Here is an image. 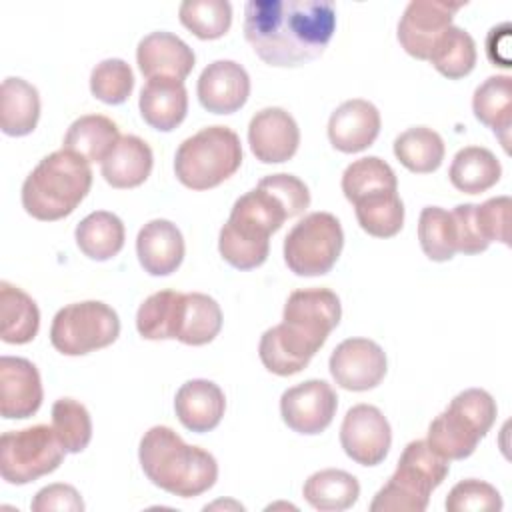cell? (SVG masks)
<instances>
[{
  "instance_id": "obj_1",
  "label": "cell",
  "mask_w": 512,
  "mask_h": 512,
  "mask_svg": "<svg viewBox=\"0 0 512 512\" xmlns=\"http://www.w3.org/2000/svg\"><path fill=\"white\" fill-rule=\"evenodd\" d=\"M336 30V6L326 0H250L244 36L254 54L280 68L316 60Z\"/></svg>"
},
{
  "instance_id": "obj_2",
  "label": "cell",
  "mask_w": 512,
  "mask_h": 512,
  "mask_svg": "<svg viewBox=\"0 0 512 512\" xmlns=\"http://www.w3.org/2000/svg\"><path fill=\"white\" fill-rule=\"evenodd\" d=\"M138 460L146 478L180 498H194L208 492L218 480L216 458L186 444L170 426H152L144 432Z\"/></svg>"
},
{
  "instance_id": "obj_3",
  "label": "cell",
  "mask_w": 512,
  "mask_h": 512,
  "mask_svg": "<svg viewBox=\"0 0 512 512\" xmlns=\"http://www.w3.org/2000/svg\"><path fill=\"white\" fill-rule=\"evenodd\" d=\"M292 218L282 198L262 180L256 188L242 194L220 228V256L236 270H252L266 262L270 252V234Z\"/></svg>"
},
{
  "instance_id": "obj_4",
  "label": "cell",
  "mask_w": 512,
  "mask_h": 512,
  "mask_svg": "<svg viewBox=\"0 0 512 512\" xmlns=\"http://www.w3.org/2000/svg\"><path fill=\"white\" fill-rule=\"evenodd\" d=\"M92 186L90 162L56 150L44 156L22 184L24 210L42 222L60 220L76 210Z\"/></svg>"
},
{
  "instance_id": "obj_5",
  "label": "cell",
  "mask_w": 512,
  "mask_h": 512,
  "mask_svg": "<svg viewBox=\"0 0 512 512\" xmlns=\"http://www.w3.org/2000/svg\"><path fill=\"white\" fill-rule=\"evenodd\" d=\"M450 464L426 440H412L400 454L388 482L374 494L372 512H422L432 490L448 476Z\"/></svg>"
},
{
  "instance_id": "obj_6",
  "label": "cell",
  "mask_w": 512,
  "mask_h": 512,
  "mask_svg": "<svg viewBox=\"0 0 512 512\" xmlns=\"http://www.w3.org/2000/svg\"><path fill=\"white\" fill-rule=\"evenodd\" d=\"M496 412V400L486 390L468 388L456 394L446 410L430 422L426 442L448 462L464 460L488 434Z\"/></svg>"
},
{
  "instance_id": "obj_7",
  "label": "cell",
  "mask_w": 512,
  "mask_h": 512,
  "mask_svg": "<svg viewBox=\"0 0 512 512\" xmlns=\"http://www.w3.org/2000/svg\"><path fill=\"white\" fill-rule=\"evenodd\" d=\"M242 164V144L228 126H206L186 138L174 156L176 178L192 190H210L228 180Z\"/></svg>"
},
{
  "instance_id": "obj_8",
  "label": "cell",
  "mask_w": 512,
  "mask_h": 512,
  "mask_svg": "<svg viewBox=\"0 0 512 512\" xmlns=\"http://www.w3.org/2000/svg\"><path fill=\"white\" fill-rule=\"evenodd\" d=\"M120 334V318L100 300L74 302L60 308L50 326V342L64 356H84L110 346Z\"/></svg>"
},
{
  "instance_id": "obj_9",
  "label": "cell",
  "mask_w": 512,
  "mask_h": 512,
  "mask_svg": "<svg viewBox=\"0 0 512 512\" xmlns=\"http://www.w3.org/2000/svg\"><path fill=\"white\" fill-rule=\"evenodd\" d=\"M344 246L340 220L330 212H310L284 238V262L296 276H322L332 270Z\"/></svg>"
},
{
  "instance_id": "obj_10",
  "label": "cell",
  "mask_w": 512,
  "mask_h": 512,
  "mask_svg": "<svg viewBox=\"0 0 512 512\" xmlns=\"http://www.w3.org/2000/svg\"><path fill=\"white\" fill-rule=\"evenodd\" d=\"M64 446L52 426L34 424L4 432L0 438V474L8 484H30L54 472L64 460Z\"/></svg>"
},
{
  "instance_id": "obj_11",
  "label": "cell",
  "mask_w": 512,
  "mask_h": 512,
  "mask_svg": "<svg viewBox=\"0 0 512 512\" xmlns=\"http://www.w3.org/2000/svg\"><path fill=\"white\" fill-rule=\"evenodd\" d=\"M338 396L326 380L300 382L280 396V414L284 424L306 436L324 432L336 414Z\"/></svg>"
},
{
  "instance_id": "obj_12",
  "label": "cell",
  "mask_w": 512,
  "mask_h": 512,
  "mask_svg": "<svg viewBox=\"0 0 512 512\" xmlns=\"http://www.w3.org/2000/svg\"><path fill=\"white\" fill-rule=\"evenodd\" d=\"M340 444L356 464H380L392 444V430L382 410L372 404L352 406L340 426Z\"/></svg>"
},
{
  "instance_id": "obj_13",
  "label": "cell",
  "mask_w": 512,
  "mask_h": 512,
  "mask_svg": "<svg viewBox=\"0 0 512 512\" xmlns=\"http://www.w3.org/2000/svg\"><path fill=\"white\" fill-rule=\"evenodd\" d=\"M386 354L374 340L346 338L330 354L328 368L334 382L352 392L376 388L386 376Z\"/></svg>"
},
{
  "instance_id": "obj_14",
  "label": "cell",
  "mask_w": 512,
  "mask_h": 512,
  "mask_svg": "<svg viewBox=\"0 0 512 512\" xmlns=\"http://www.w3.org/2000/svg\"><path fill=\"white\" fill-rule=\"evenodd\" d=\"M466 2H438V0H412L400 22H398V42L406 54L428 60L434 44L452 26L454 14Z\"/></svg>"
},
{
  "instance_id": "obj_15",
  "label": "cell",
  "mask_w": 512,
  "mask_h": 512,
  "mask_svg": "<svg viewBox=\"0 0 512 512\" xmlns=\"http://www.w3.org/2000/svg\"><path fill=\"white\" fill-rule=\"evenodd\" d=\"M248 144L262 164H280L296 154L300 130L290 112L278 106H268L250 118Z\"/></svg>"
},
{
  "instance_id": "obj_16",
  "label": "cell",
  "mask_w": 512,
  "mask_h": 512,
  "mask_svg": "<svg viewBox=\"0 0 512 512\" xmlns=\"http://www.w3.org/2000/svg\"><path fill=\"white\" fill-rule=\"evenodd\" d=\"M322 344L324 342L312 338L304 330L282 322L262 334L258 354L268 372L276 376H292L308 366Z\"/></svg>"
},
{
  "instance_id": "obj_17",
  "label": "cell",
  "mask_w": 512,
  "mask_h": 512,
  "mask_svg": "<svg viewBox=\"0 0 512 512\" xmlns=\"http://www.w3.org/2000/svg\"><path fill=\"white\" fill-rule=\"evenodd\" d=\"M196 94L204 110L212 114H232L240 110L250 96V76L234 60L210 62L196 84Z\"/></svg>"
},
{
  "instance_id": "obj_18",
  "label": "cell",
  "mask_w": 512,
  "mask_h": 512,
  "mask_svg": "<svg viewBox=\"0 0 512 512\" xmlns=\"http://www.w3.org/2000/svg\"><path fill=\"white\" fill-rule=\"evenodd\" d=\"M42 406L38 368L20 356L0 358V414L6 420H24Z\"/></svg>"
},
{
  "instance_id": "obj_19",
  "label": "cell",
  "mask_w": 512,
  "mask_h": 512,
  "mask_svg": "<svg viewBox=\"0 0 512 512\" xmlns=\"http://www.w3.org/2000/svg\"><path fill=\"white\" fill-rule=\"evenodd\" d=\"M136 62L142 76L174 78L184 82L192 72L196 56L192 48L172 32L156 30L146 34L136 48Z\"/></svg>"
},
{
  "instance_id": "obj_20",
  "label": "cell",
  "mask_w": 512,
  "mask_h": 512,
  "mask_svg": "<svg viewBox=\"0 0 512 512\" xmlns=\"http://www.w3.org/2000/svg\"><path fill=\"white\" fill-rule=\"evenodd\" d=\"M380 124V112L372 102L352 98L330 114L328 140L336 150L356 154L374 144L380 134Z\"/></svg>"
},
{
  "instance_id": "obj_21",
  "label": "cell",
  "mask_w": 512,
  "mask_h": 512,
  "mask_svg": "<svg viewBox=\"0 0 512 512\" xmlns=\"http://www.w3.org/2000/svg\"><path fill=\"white\" fill-rule=\"evenodd\" d=\"M342 316L340 298L328 288L294 290L282 312V322H288L312 338L326 342L328 334L338 326Z\"/></svg>"
},
{
  "instance_id": "obj_22",
  "label": "cell",
  "mask_w": 512,
  "mask_h": 512,
  "mask_svg": "<svg viewBox=\"0 0 512 512\" xmlns=\"http://www.w3.org/2000/svg\"><path fill=\"white\" fill-rule=\"evenodd\" d=\"M138 262L150 276H168L184 260V238L180 228L164 218L146 222L136 236Z\"/></svg>"
},
{
  "instance_id": "obj_23",
  "label": "cell",
  "mask_w": 512,
  "mask_h": 512,
  "mask_svg": "<svg viewBox=\"0 0 512 512\" xmlns=\"http://www.w3.org/2000/svg\"><path fill=\"white\" fill-rule=\"evenodd\" d=\"M226 410V398L212 380L196 378L184 382L174 396V412L180 424L196 434L214 430Z\"/></svg>"
},
{
  "instance_id": "obj_24",
  "label": "cell",
  "mask_w": 512,
  "mask_h": 512,
  "mask_svg": "<svg viewBox=\"0 0 512 512\" xmlns=\"http://www.w3.org/2000/svg\"><path fill=\"white\" fill-rule=\"evenodd\" d=\"M138 108L150 128L160 132L174 130L188 112L184 82L174 78H150L140 90Z\"/></svg>"
},
{
  "instance_id": "obj_25",
  "label": "cell",
  "mask_w": 512,
  "mask_h": 512,
  "mask_svg": "<svg viewBox=\"0 0 512 512\" xmlns=\"http://www.w3.org/2000/svg\"><path fill=\"white\" fill-rule=\"evenodd\" d=\"M100 164L102 176L112 188H136L150 176L154 156L146 140L124 134Z\"/></svg>"
},
{
  "instance_id": "obj_26",
  "label": "cell",
  "mask_w": 512,
  "mask_h": 512,
  "mask_svg": "<svg viewBox=\"0 0 512 512\" xmlns=\"http://www.w3.org/2000/svg\"><path fill=\"white\" fill-rule=\"evenodd\" d=\"M472 112L478 122L494 130L508 152L512 126V78L506 74L486 78L474 90Z\"/></svg>"
},
{
  "instance_id": "obj_27",
  "label": "cell",
  "mask_w": 512,
  "mask_h": 512,
  "mask_svg": "<svg viewBox=\"0 0 512 512\" xmlns=\"http://www.w3.org/2000/svg\"><path fill=\"white\" fill-rule=\"evenodd\" d=\"M40 118L38 90L24 78L8 76L0 88V128L8 136L30 134Z\"/></svg>"
},
{
  "instance_id": "obj_28",
  "label": "cell",
  "mask_w": 512,
  "mask_h": 512,
  "mask_svg": "<svg viewBox=\"0 0 512 512\" xmlns=\"http://www.w3.org/2000/svg\"><path fill=\"white\" fill-rule=\"evenodd\" d=\"M118 138V126L108 116L84 114L68 126L62 148L86 162H102L112 152Z\"/></svg>"
},
{
  "instance_id": "obj_29",
  "label": "cell",
  "mask_w": 512,
  "mask_h": 512,
  "mask_svg": "<svg viewBox=\"0 0 512 512\" xmlns=\"http://www.w3.org/2000/svg\"><path fill=\"white\" fill-rule=\"evenodd\" d=\"M304 500L320 512H342L356 504L360 484L354 474L338 468L318 470L302 486Z\"/></svg>"
},
{
  "instance_id": "obj_30",
  "label": "cell",
  "mask_w": 512,
  "mask_h": 512,
  "mask_svg": "<svg viewBox=\"0 0 512 512\" xmlns=\"http://www.w3.org/2000/svg\"><path fill=\"white\" fill-rule=\"evenodd\" d=\"M74 238L84 256L96 262H104L122 250L126 230L116 214L108 210H96L78 222Z\"/></svg>"
},
{
  "instance_id": "obj_31",
  "label": "cell",
  "mask_w": 512,
  "mask_h": 512,
  "mask_svg": "<svg viewBox=\"0 0 512 512\" xmlns=\"http://www.w3.org/2000/svg\"><path fill=\"white\" fill-rule=\"evenodd\" d=\"M0 336L6 344H28L40 328V310L32 296L10 282H0Z\"/></svg>"
},
{
  "instance_id": "obj_32",
  "label": "cell",
  "mask_w": 512,
  "mask_h": 512,
  "mask_svg": "<svg viewBox=\"0 0 512 512\" xmlns=\"http://www.w3.org/2000/svg\"><path fill=\"white\" fill-rule=\"evenodd\" d=\"M502 176L498 158L484 146H466L452 158L448 178L452 186L464 194H480L490 190Z\"/></svg>"
},
{
  "instance_id": "obj_33",
  "label": "cell",
  "mask_w": 512,
  "mask_h": 512,
  "mask_svg": "<svg viewBox=\"0 0 512 512\" xmlns=\"http://www.w3.org/2000/svg\"><path fill=\"white\" fill-rule=\"evenodd\" d=\"M184 292L160 290L150 294L136 312V330L146 340H176Z\"/></svg>"
},
{
  "instance_id": "obj_34",
  "label": "cell",
  "mask_w": 512,
  "mask_h": 512,
  "mask_svg": "<svg viewBox=\"0 0 512 512\" xmlns=\"http://www.w3.org/2000/svg\"><path fill=\"white\" fill-rule=\"evenodd\" d=\"M222 328L220 304L202 292L184 294L176 340L188 346H204L212 342Z\"/></svg>"
},
{
  "instance_id": "obj_35",
  "label": "cell",
  "mask_w": 512,
  "mask_h": 512,
  "mask_svg": "<svg viewBox=\"0 0 512 512\" xmlns=\"http://www.w3.org/2000/svg\"><path fill=\"white\" fill-rule=\"evenodd\" d=\"M352 204L360 228L374 238H392L404 226V204L398 190H380Z\"/></svg>"
},
{
  "instance_id": "obj_36",
  "label": "cell",
  "mask_w": 512,
  "mask_h": 512,
  "mask_svg": "<svg viewBox=\"0 0 512 512\" xmlns=\"http://www.w3.org/2000/svg\"><path fill=\"white\" fill-rule=\"evenodd\" d=\"M444 140L428 126H412L396 136L394 156L398 162L416 174H430L444 160Z\"/></svg>"
},
{
  "instance_id": "obj_37",
  "label": "cell",
  "mask_w": 512,
  "mask_h": 512,
  "mask_svg": "<svg viewBox=\"0 0 512 512\" xmlns=\"http://www.w3.org/2000/svg\"><path fill=\"white\" fill-rule=\"evenodd\" d=\"M430 64L448 80L468 76L476 66V42L460 26H450L432 48Z\"/></svg>"
},
{
  "instance_id": "obj_38",
  "label": "cell",
  "mask_w": 512,
  "mask_h": 512,
  "mask_svg": "<svg viewBox=\"0 0 512 512\" xmlns=\"http://www.w3.org/2000/svg\"><path fill=\"white\" fill-rule=\"evenodd\" d=\"M380 190H398L396 174L388 162L378 156H364L346 166L342 174V192L348 202H356L358 198Z\"/></svg>"
},
{
  "instance_id": "obj_39",
  "label": "cell",
  "mask_w": 512,
  "mask_h": 512,
  "mask_svg": "<svg viewBox=\"0 0 512 512\" xmlns=\"http://www.w3.org/2000/svg\"><path fill=\"white\" fill-rule=\"evenodd\" d=\"M418 240L422 252L434 262H448L456 250V226L452 212L440 206H426L418 218Z\"/></svg>"
},
{
  "instance_id": "obj_40",
  "label": "cell",
  "mask_w": 512,
  "mask_h": 512,
  "mask_svg": "<svg viewBox=\"0 0 512 512\" xmlns=\"http://www.w3.org/2000/svg\"><path fill=\"white\" fill-rule=\"evenodd\" d=\"M178 16L196 38L216 40L230 30L232 6L228 0H184Z\"/></svg>"
},
{
  "instance_id": "obj_41",
  "label": "cell",
  "mask_w": 512,
  "mask_h": 512,
  "mask_svg": "<svg viewBox=\"0 0 512 512\" xmlns=\"http://www.w3.org/2000/svg\"><path fill=\"white\" fill-rule=\"evenodd\" d=\"M52 430L66 452H82L92 440V420L86 406L74 398H58L52 404Z\"/></svg>"
},
{
  "instance_id": "obj_42",
  "label": "cell",
  "mask_w": 512,
  "mask_h": 512,
  "mask_svg": "<svg viewBox=\"0 0 512 512\" xmlns=\"http://www.w3.org/2000/svg\"><path fill=\"white\" fill-rule=\"evenodd\" d=\"M134 90V74L122 58H106L90 72V92L104 104H122Z\"/></svg>"
},
{
  "instance_id": "obj_43",
  "label": "cell",
  "mask_w": 512,
  "mask_h": 512,
  "mask_svg": "<svg viewBox=\"0 0 512 512\" xmlns=\"http://www.w3.org/2000/svg\"><path fill=\"white\" fill-rule=\"evenodd\" d=\"M446 510L448 512H484V510H502V496L500 492L476 478L460 480L446 496Z\"/></svg>"
},
{
  "instance_id": "obj_44",
  "label": "cell",
  "mask_w": 512,
  "mask_h": 512,
  "mask_svg": "<svg viewBox=\"0 0 512 512\" xmlns=\"http://www.w3.org/2000/svg\"><path fill=\"white\" fill-rule=\"evenodd\" d=\"M510 198L496 196L482 204H474V222L480 236L490 242L510 244L508 240V216H510Z\"/></svg>"
},
{
  "instance_id": "obj_45",
  "label": "cell",
  "mask_w": 512,
  "mask_h": 512,
  "mask_svg": "<svg viewBox=\"0 0 512 512\" xmlns=\"http://www.w3.org/2000/svg\"><path fill=\"white\" fill-rule=\"evenodd\" d=\"M30 508L34 512H50V510H66V512H82L84 502L80 492L70 484H48L36 492Z\"/></svg>"
},
{
  "instance_id": "obj_46",
  "label": "cell",
  "mask_w": 512,
  "mask_h": 512,
  "mask_svg": "<svg viewBox=\"0 0 512 512\" xmlns=\"http://www.w3.org/2000/svg\"><path fill=\"white\" fill-rule=\"evenodd\" d=\"M456 226V250L462 254H480L490 244L480 236L474 222V204H458L452 210Z\"/></svg>"
}]
</instances>
